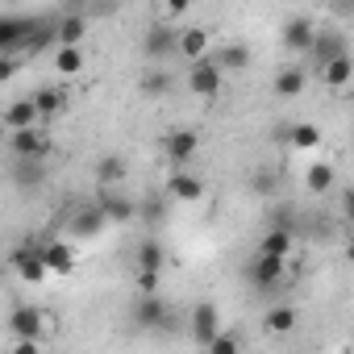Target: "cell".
I'll return each mask as SVG.
<instances>
[{
    "label": "cell",
    "instance_id": "obj_1",
    "mask_svg": "<svg viewBox=\"0 0 354 354\" xmlns=\"http://www.w3.org/2000/svg\"><path fill=\"white\" fill-rule=\"evenodd\" d=\"M46 26L50 17H0V55H21Z\"/></svg>",
    "mask_w": 354,
    "mask_h": 354
},
{
    "label": "cell",
    "instance_id": "obj_2",
    "mask_svg": "<svg viewBox=\"0 0 354 354\" xmlns=\"http://www.w3.org/2000/svg\"><path fill=\"white\" fill-rule=\"evenodd\" d=\"M133 325L150 329V333H167V329H175V317H171L167 300L154 292V296H138L133 300Z\"/></svg>",
    "mask_w": 354,
    "mask_h": 354
},
{
    "label": "cell",
    "instance_id": "obj_3",
    "mask_svg": "<svg viewBox=\"0 0 354 354\" xmlns=\"http://www.w3.org/2000/svg\"><path fill=\"white\" fill-rule=\"evenodd\" d=\"M9 329H13L17 342H42L46 337V313L34 308V304H17L9 313Z\"/></svg>",
    "mask_w": 354,
    "mask_h": 354
},
{
    "label": "cell",
    "instance_id": "obj_4",
    "mask_svg": "<svg viewBox=\"0 0 354 354\" xmlns=\"http://www.w3.org/2000/svg\"><path fill=\"white\" fill-rule=\"evenodd\" d=\"M221 84H225V75H221V67L213 63V59H201V63H192L188 67V92L192 96H221Z\"/></svg>",
    "mask_w": 354,
    "mask_h": 354
},
{
    "label": "cell",
    "instance_id": "obj_5",
    "mask_svg": "<svg viewBox=\"0 0 354 354\" xmlns=\"http://www.w3.org/2000/svg\"><path fill=\"white\" fill-rule=\"evenodd\" d=\"M5 138H9V146H13L17 158H42V154L50 150V138H46L42 125H34V129H17V133H5Z\"/></svg>",
    "mask_w": 354,
    "mask_h": 354
},
{
    "label": "cell",
    "instance_id": "obj_6",
    "mask_svg": "<svg viewBox=\"0 0 354 354\" xmlns=\"http://www.w3.org/2000/svg\"><path fill=\"white\" fill-rule=\"evenodd\" d=\"M188 333H192L201 346H209V342L221 333V317H217V308H213L209 300H201V304L192 308V317H188Z\"/></svg>",
    "mask_w": 354,
    "mask_h": 354
},
{
    "label": "cell",
    "instance_id": "obj_7",
    "mask_svg": "<svg viewBox=\"0 0 354 354\" xmlns=\"http://www.w3.org/2000/svg\"><path fill=\"white\" fill-rule=\"evenodd\" d=\"M196 146H201V138H196L192 129H171V133L162 138V150H167V158H171L175 167H188V158L196 154Z\"/></svg>",
    "mask_w": 354,
    "mask_h": 354
},
{
    "label": "cell",
    "instance_id": "obj_8",
    "mask_svg": "<svg viewBox=\"0 0 354 354\" xmlns=\"http://www.w3.org/2000/svg\"><path fill=\"white\" fill-rule=\"evenodd\" d=\"M96 209H100V217L104 221H113V225H125V221H133L138 217V205L129 201V196H121V192H104L100 201H92Z\"/></svg>",
    "mask_w": 354,
    "mask_h": 354
},
{
    "label": "cell",
    "instance_id": "obj_9",
    "mask_svg": "<svg viewBox=\"0 0 354 354\" xmlns=\"http://www.w3.org/2000/svg\"><path fill=\"white\" fill-rule=\"evenodd\" d=\"M84 34H88V17H84V13H67V17L50 21V38H55L59 46H80Z\"/></svg>",
    "mask_w": 354,
    "mask_h": 354
},
{
    "label": "cell",
    "instance_id": "obj_10",
    "mask_svg": "<svg viewBox=\"0 0 354 354\" xmlns=\"http://www.w3.org/2000/svg\"><path fill=\"white\" fill-rule=\"evenodd\" d=\"M162 263H167L162 242H158V238H142V242H138V250H133V267H138V275H158V271H162Z\"/></svg>",
    "mask_w": 354,
    "mask_h": 354
},
{
    "label": "cell",
    "instance_id": "obj_11",
    "mask_svg": "<svg viewBox=\"0 0 354 354\" xmlns=\"http://www.w3.org/2000/svg\"><path fill=\"white\" fill-rule=\"evenodd\" d=\"M313 38H317V21H313V17H304V13H300V17H292V21L283 26V46H288V50H308V46H313Z\"/></svg>",
    "mask_w": 354,
    "mask_h": 354
},
{
    "label": "cell",
    "instance_id": "obj_12",
    "mask_svg": "<svg viewBox=\"0 0 354 354\" xmlns=\"http://www.w3.org/2000/svg\"><path fill=\"white\" fill-rule=\"evenodd\" d=\"M313 59H317V67H329L333 59H342V55H350L346 50V38L342 34H325V30H317V38H313Z\"/></svg>",
    "mask_w": 354,
    "mask_h": 354
},
{
    "label": "cell",
    "instance_id": "obj_13",
    "mask_svg": "<svg viewBox=\"0 0 354 354\" xmlns=\"http://www.w3.org/2000/svg\"><path fill=\"white\" fill-rule=\"evenodd\" d=\"M283 275H288V263H283V259L254 254V263H250V279H254V288H275Z\"/></svg>",
    "mask_w": 354,
    "mask_h": 354
},
{
    "label": "cell",
    "instance_id": "obj_14",
    "mask_svg": "<svg viewBox=\"0 0 354 354\" xmlns=\"http://www.w3.org/2000/svg\"><path fill=\"white\" fill-rule=\"evenodd\" d=\"M175 50H180L188 63H201V59H205V50H209V30H201V26L180 30V34H175Z\"/></svg>",
    "mask_w": 354,
    "mask_h": 354
},
{
    "label": "cell",
    "instance_id": "obj_15",
    "mask_svg": "<svg viewBox=\"0 0 354 354\" xmlns=\"http://www.w3.org/2000/svg\"><path fill=\"white\" fill-rule=\"evenodd\" d=\"M42 267H46V275L55 271V275H71L75 271V254H71V246L67 242H50V246H42Z\"/></svg>",
    "mask_w": 354,
    "mask_h": 354
},
{
    "label": "cell",
    "instance_id": "obj_16",
    "mask_svg": "<svg viewBox=\"0 0 354 354\" xmlns=\"http://www.w3.org/2000/svg\"><path fill=\"white\" fill-rule=\"evenodd\" d=\"M13 267H17V275H21L26 283H42V279H46V267H42V250H34V246L17 250V254H13Z\"/></svg>",
    "mask_w": 354,
    "mask_h": 354
},
{
    "label": "cell",
    "instance_id": "obj_17",
    "mask_svg": "<svg viewBox=\"0 0 354 354\" xmlns=\"http://www.w3.org/2000/svg\"><path fill=\"white\" fill-rule=\"evenodd\" d=\"M5 125H9V133H17V129H34V125H38V109H34V100H13V104L5 109Z\"/></svg>",
    "mask_w": 354,
    "mask_h": 354
},
{
    "label": "cell",
    "instance_id": "obj_18",
    "mask_svg": "<svg viewBox=\"0 0 354 354\" xmlns=\"http://www.w3.org/2000/svg\"><path fill=\"white\" fill-rule=\"evenodd\" d=\"M42 180H46L42 158H17V162H13V184H17V188H38Z\"/></svg>",
    "mask_w": 354,
    "mask_h": 354
},
{
    "label": "cell",
    "instance_id": "obj_19",
    "mask_svg": "<svg viewBox=\"0 0 354 354\" xmlns=\"http://www.w3.org/2000/svg\"><path fill=\"white\" fill-rule=\"evenodd\" d=\"M167 192H171L175 201H201V196H205V184L196 180V175H188V171H175L171 184H167Z\"/></svg>",
    "mask_w": 354,
    "mask_h": 354
},
{
    "label": "cell",
    "instance_id": "obj_20",
    "mask_svg": "<svg viewBox=\"0 0 354 354\" xmlns=\"http://www.w3.org/2000/svg\"><path fill=\"white\" fill-rule=\"evenodd\" d=\"M104 225H109V221H104V217H100V209L92 205V209H80V213H75V221H71V234H80V238H96Z\"/></svg>",
    "mask_w": 354,
    "mask_h": 354
},
{
    "label": "cell",
    "instance_id": "obj_21",
    "mask_svg": "<svg viewBox=\"0 0 354 354\" xmlns=\"http://www.w3.org/2000/svg\"><path fill=\"white\" fill-rule=\"evenodd\" d=\"M259 254H267V259H283V263H288V254H292V230H271V234L263 238Z\"/></svg>",
    "mask_w": 354,
    "mask_h": 354
},
{
    "label": "cell",
    "instance_id": "obj_22",
    "mask_svg": "<svg viewBox=\"0 0 354 354\" xmlns=\"http://www.w3.org/2000/svg\"><path fill=\"white\" fill-rule=\"evenodd\" d=\"M175 34H180V30H162V26H154L150 34H146V55H154V59H162V55H171L175 50Z\"/></svg>",
    "mask_w": 354,
    "mask_h": 354
},
{
    "label": "cell",
    "instance_id": "obj_23",
    "mask_svg": "<svg viewBox=\"0 0 354 354\" xmlns=\"http://www.w3.org/2000/svg\"><path fill=\"white\" fill-rule=\"evenodd\" d=\"M213 63L221 67V75H225V71H242V67H250V50L234 42V46H221V55H217Z\"/></svg>",
    "mask_w": 354,
    "mask_h": 354
},
{
    "label": "cell",
    "instance_id": "obj_24",
    "mask_svg": "<svg viewBox=\"0 0 354 354\" xmlns=\"http://www.w3.org/2000/svg\"><path fill=\"white\" fill-rule=\"evenodd\" d=\"M304 184H308V192L325 196V192L333 188V167H329V162H313V167H308V175H304Z\"/></svg>",
    "mask_w": 354,
    "mask_h": 354
},
{
    "label": "cell",
    "instance_id": "obj_25",
    "mask_svg": "<svg viewBox=\"0 0 354 354\" xmlns=\"http://www.w3.org/2000/svg\"><path fill=\"white\" fill-rule=\"evenodd\" d=\"M321 75H325V84H329V88H346V84H350V75H354L350 55H342V59H333L329 67H321Z\"/></svg>",
    "mask_w": 354,
    "mask_h": 354
},
{
    "label": "cell",
    "instance_id": "obj_26",
    "mask_svg": "<svg viewBox=\"0 0 354 354\" xmlns=\"http://www.w3.org/2000/svg\"><path fill=\"white\" fill-rule=\"evenodd\" d=\"M55 71H63V75L84 71V50H80V46H59V50H55Z\"/></svg>",
    "mask_w": 354,
    "mask_h": 354
},
{
    "label": "cell",
    "instance_id": "obj_27",
    "mask_svg": "<svg viewBox=\"0 0 354 354\" xmlns=\"http://www.w3.org/2000/svg\"><path fill=\"white\" fill-rule=\"evenodd\" d=\"M275 92H279V96H300V92H304V71H300V67H283V71L275 75Z\"/></svg>",
    "mask_w": 354,
    "mask_h": 354
},
{
    "label": "cell",
    "instance_id": "obj_28",
    "mask_svg": "<svg viewBox=\"0 0 354 354\" xmlns=\"http://www.w3.org/2000/svg\"><path fill=\"white\" fill-rule=\"evenodd\" d=\"M267 329H271V333H292V329H296V308H292V304H275V308L267 313Z\"/></svg>",
    "mask_w": 354,
    "mask_h": 354
},
{
    "label": "cell",
    "instance_id": "obj_29",
    "mask_svg": "<svg viewBox=\"0 0 354 354\" xmlns=\"http://www.w3.org/2000/svg\"><path fill=\"white\" fill-rule=\"evenodd\" d=\"M30 100H34L38 117H50V113H59V109H63V92H59V88H38Z\"/></svg>",
    "mask_w": 354,
    "mask_h": 354
},
{
    "label": "cell",
    "instance_id": "obj_30",
    "mask_svg": "<svg viewBox=\"0 0 354 354\" xmlns=\"http://www.w3.org/2000/svg\"><path fill=\"white\" fill-rule=\"evenodd\" d=\"M288 142H292L296 150H317V146H321V129H317V125H292V129H288Z\"/></svg>",
    "mask_w": 354,
    "mask_h": 354
},
{
    "label": "cell",
    "instance_id": "obj_31",
    "mask_svg": "<svg viewBox=\"0 0 354 354\" xmlns=\"http://www.w3.org/2000/svg\"><path fill=\"white\" fill-rule=\"evenodd\" d=\"M96 175H100L104 184H121V180H125V162H121L117 154H109V158H100V171H96Z\"/></svg>",
    "mask_w": 354,
    "mask_h": 354
},
{
    "label": "cell",
    "instance_id": "obj_32",
    "mask_svg": "<svg viewBox=\"0 0 354 354\" xmlns=\"http://www.w3.org/2000/svg\"><path fill=\"white\" fill-rule=\"evenodd\" d=\"M209 354H242V342H238L234 333H225V329H221V333L209 342Z\"/></svg>",
    "mask_w": 354,
    "mask_h": 354
},
{
    "label": "cell",
    "instance_id": "obj_33",
    "mask_svg": "<svg viewBox=\"0 0 354 354\" xmlns=\"http://www.w3.org/2000/svg\"><path fill=\"white\" fill-rule=\"evenodd\" d=\"M17 67H21V59H17V55H0V84L13 80V75H17Z\"/></svg>",
    "mask_w": 354,
    "mask_h": 354
},
{
    "label": "cell",
    "instance_id": "obj_34",
    "mask_svg": "<svg viewBox=\"0 0 354 354\" xmlns=\"http://www.w3.org/2000/svg\"><path fill=\"white\" fill-rule=\"evenodd\" d=\"M138 213H146V217H150V221H158V217H162V205H158V201H154V196H150V201H146V205H142V209H138Z\"/></svg>",
    "mask_w": 354,
    "mask_h": 354
},
{
    "label": "cell",
    "instance_id": "obj_35",
    "mask_svg": "<svg viewBox=\"0 0 354 354\" xmlns=\"http://www.w3.org/2000/svg\"><path fill=\"white\" fill-rule=\"evenodd\" d=\"M13 354H42V350H38V342H17Z\"/></svg>",
    "mask_w": 354,
    "mask_h": 354
},
{
    "label": "cell",
    "instance_id": "obj_36",
    "mask_svg": "<svg viewBox=\"0 0 354 354\" xmlns=\"http://www.w3.org/2000/svg\"><path fill=\"white\" fill-rule=\"evenodd\" d=\"M0 146H5V129H0Z\"/></svg>",
    "mask_w": 354,
    "mask_h": 354
}]
</instances>
